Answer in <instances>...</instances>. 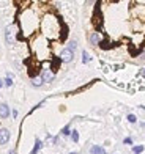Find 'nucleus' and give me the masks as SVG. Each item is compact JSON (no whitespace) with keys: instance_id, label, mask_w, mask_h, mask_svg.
Returning a JSON list of instances; mask_svg holds the SVG:
<instances>
[{"instance_id":"nucleus-23","label":"nucleus","mask_w":145,"mask_h":154,"mask_svg":"<svg viewBox=\"0 0 145 154\" xmlns=\"http://www.w3.org/2000/svg\"><path fill=\"white\" fill-rule=\"evenodd\" d=\"M143 126H145V123H143Z\"/></svg>"},{"instance_id":"nucleus-19","label":"nucleus","mask_w":145,"mask_h":154,"mask_svg":"<svg viewBox=\"0 0 145 154\" xmlns=\"http://www.w3.org/2000/svg\"><path fill=\"white\" fill-rule=\"evenodd\" d=\"M140 75H143V77H145V68H143L142 71H140Z\"/></svg>"},{"instance_id":"nucleus-11","label":"nucleus","mask_w":145,"mask_h":154,"mask_svg":"<svg viewBox=\"0 0 145 154\" xmlns=\"http://www.w3.org/2000/svg\"><path fill=\"white\" fill-rule=\"evenodd\" d=\"M61 135H65V137L71 135V129H70V124H68V126H65V128L61 129Z\"/></svg>"},{"instance_id":"nucleus-1","label":"nucleus","mask_w":145,"mask_h":154,"mask_svg":"<svg viewBox=\"0 0 145 154\" xmlns=\"http://www.w3.org/2000/svg\"><path fill=\"white\" fill-rule=\"evenodd\" d=\"M41 32L44 33V38H58L60 36V22L54 14H46L41 20Z\"/></svg>"},{"instance_id":"nucleus-16","label":"nucleus","mask_w":145,"mask_h":154,"mask_svg":"<svg viewBox=\"0 0 145 154\" xmlns=\"http://www.w3.org/2000/svg\"><path fill=\"white\" fill-rule=\"evenodd\" d=\"M128 121H129V123H136V121H137V118H136V115H133V113H129V115H128Z\"/></svg>"},{"instance_id":"nucleus-20","label":"nucleus","mask_w":145,"mask_h":154,"mask_svg":"<svg viewBox=\"0 0 145 154\" xmlns=\"http://www.w3.org/2000/svg\"><path fill=\"white\" fill-rule=\"evenodd\" d=\"M2 87H3V82H2V80H0V88H2Z\"/></svg>"},{"instance_id":"nucleus-14","label":"nucleus","mask_w":145,"mask_h":154,"mask_svg":"<svg viewBox=\"0 0 145 154\" xmlns=\"http://www.w3.org/2000/svg\"><path fill=\"white\" fill-rule=\"evenodd\" d=\"M143 151V146L142 145H139V146H134V148H133V152L134 154H140Z\"/></svg>"},{"instance_id":"nucleus-21","label":"nucleus","mask_w":145,"mask_h":154,"mask_svg":"<svg viewBox=\"0 0 145 154\" xmlns=\"http://www.w3.org/2000/svg\"><path fill=\"white\" fill-rule=\"evenodd\" d=\"M10 154H16V151H10Z\"/></svg>"},{"instance_id":"nucleus-12","label":"nucleus","mask_w":145,"mask_h":154,"mask_svg":"<svg viewBox=\"0 0 145 154\" xmlns=\"http://www.w3.org/2000/svg\"><path fill=\"white\" fill-rule=\"evenodd\" d=\"M76 47H77V43H76L74 39H71L70 43H68V49H70L71 52H74V51H76Z\"/></svg>"},{"instance_id":"nucleus-10","label":"nucleus","mask_w":145,"mask_h":154,"mask_svg":"<svg viewBox=\"0 0 145 154\" xmlns=\"http://www.w3.org/2000/svg\"><path fill=\"white\" fill-rule=\"evenodd\" d=\"M32 85H33V87L43 85V80H41V77H33V79H32Z\"/></svg>"},{"instance_id":"nucleus-6","label":"nucleus","mask_w":145,"mask_h":154,"mask_svg":"<svg viewBox=\"0 0 145 154\" xmlns=\"http://www.w3.org/2000/svg\"><path fill=\"white\" fill-rule=\"evenodd\" d=\"M10 116V107L6 104H0V118L5 120V118Z\"/></svg>"},{"instance_id":"nucleus-5","label":"nucleus","mask_w":145,"mask_h":154,"mask_svg":"<svg viewBox=\"0 0 145 154\" xmlns=\"http://www.w3.org/2000/svg\"><path fill=\"white\" fill-rule=\"evenodd\" d=\"M8 140H10V131L2 128V129H0V145L8 143Z\"/></svg>"},{"instance_id":"nucleus-13","label":"nucleus","mask_w":145,"mask_h":154,"mask_svg":"<svg viewBox=\"0 0 145 154\" xmlns=\"http://www.w3.org/2000/svg\"><path fill=\"white\" fill-rule=\"evenodd\" d=\"M71 138H73L74 143H77V142H79V132H77V131H73V132H71Z\"/></svg>"},{"instance_id":"nucleus-2","label":"nucleus","mask_w":145,"mask_h":154,"mask_svg":"<svg viewBox=\"0 0 145 154\" xmlns=\"http://www.w3.org/2000/svg\"><path fill=\"white\" fill-rule=\"evenodd\" d=\"M17 32H19V29H17V25H8L6 27V30H5V38H6V43L8 44H13L16 41V36H17Z\"/></svg>"},{"instance_id":"nucleus-17","label":"nucleus","mask_w":145,"mask_h":154,"mask_svg":"<svg viewBox=\"0 0 145 154\" xmlns=\"http://www.w3.org/2000/svg\"><path fill=\"white\" fill-rule=\"evenodd\" d=\"M5 85H6V87H13V80H11V77H6V79H5Z\"/></svg>"},{"instance_id":"nucleus-18","label":"nucleus","mask_w":145,"mask_h":154,"mask_svg":"<svg viewBox=\"0 0 145 154\" xmlns=\"http://www.w3.org/2000/svg\"><path fill=\"white\" fill-rule=\"evenodd\" d=\"M123 142H125V145H133V138H129V137H126L125 140H123Z\"/></svg>"},{"instance_id":"nucleus-9","label":"nucleus","mask_w":145,"mask_h":154,"mask_svg":"<svg viewBox=\"0 0 145 154\" xmlns=\"http://www.w3.org/2000/svg\"><path fill=\"white\" fill-rule=\"evenodd\" d=\"M41 146H43L41 140H39V138H36V140H35V146H33V149H32V152H30V154H36V152L41 149Z\"/></svg>"},{"instance_id":"nucleus-4","label":"nucleus","mask_w":145,"mask_h":154,"mask_svg":"<svg viewBox=\"0 0 145 154\" xmlns=\"http://www.w3.org/2000/svg\"><path fill=\"white\" fill-rule=\"evenodd\" d=\"M73 58H74V52H71L68 47H66V49H63V51L60 52V60H61V61H65V63H70Z\"/></svg>"},{"instance_id":"nucleus-7","label":"nucleus","mask_w":145,"mask_h":154,"mask_svg":"<svg viewBox=\"0 0 145 154\" xmlns=\"http://www.w3.org/2000/svg\"><path fill=\"white\" fill-rule=\"evenodd\" d=\"M90 43L93 44V46H99V43H101V38H99V33H92L90 35Z\"/></svg>"},{"instance_id":"nucleus-8","label":"nucleus","mask_w":145,"mask_h":154,"mask_svg":"<svg viewBox=\"0 0 145 154\" xmlns=\"http://www.w3.org/2000/svg\"><path fill=\"white\" fill-rule=\"evenodd\" d=\"M90 154H106L104 148H101V146H92V149H90Z\"/></svg>"},{"instance_id":"nucleus-15","label":"nucleus","mask_w":145,"mask_h":154,"mask_svg":"<svg viewBox=\"0 0 145 154\" xmlns=\"http://www.w3.org/2000/svg\"><path fill=\"white\" fill-rule=\"evenodd\" d=\"M82 61H84V63H88V61H90V55H88L85 51L82 52Z\"/></svg>"},{"instance_id":"nucleus-22","label":"nucleus","mask_w":145,"mask_h":154,"mask_svg":"<svg viewBox=\"0 0 145 154\" xmlns=\"http://www.w3.org/2000/svg\"><path fill=\"white\" fill-rule=\"evenodd\" d=\"M70 154H76V152H70Z\"/></svg>"},{"instance_id":"nucleus-3","label":"nucleus","mask_w":145,"mask_h":154,"mask_svg":"<svg viewBox=\"0 0 145 154\" xmlns=\"http://www.w3.org/2000/svg\"><path fill=\"white\" fill-rule=\"evenodd\" d=\"M41 80H43V83H49V82H52L54 80V77H55V74H54V71L51 68H46V69H43L41 71Z\"/></svg>"}]
</instances>
